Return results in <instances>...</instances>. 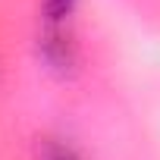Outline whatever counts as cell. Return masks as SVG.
Returning <instances> with one entry per match:
<instances>
[{"mask_svg":"<svg viewBox=\"0 0 160 160\" xmlns=\"http://www.w3.org/2000/svg\"><path fill=\"white\" fill-rule=\"evenodd\" d=\"M44 160H82V157H78L72 148H66V144H47L44 148Z\"/></svg>","mask_w":160,"mask_h":160,"instance_id":"6da1fadb","label":"cell"},{"mask_svg":"<svg viewBox=\"0 0 160 160\" xmlns=\"http://www.w3.org/2000/svg\"><path fill=\"white\" fill-rule=\"evenodd\" d=\"M75 0H47V16L50 19H63L69 10H72Z\"/></svg>","mask_w":160,"mask_h":160,"instance_id":"7a4b0ae2","label":"cell"}]
</instances>
